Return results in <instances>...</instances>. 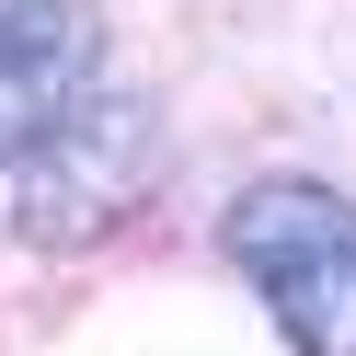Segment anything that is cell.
I'll return each instance as SVG.
<instances>
[{
	"instance_id": "cell-2",
	"label": "cell",
	"mask_w": 356,
	"mask_h": 356,
	"mask_svg": "<svg viewBox=\"0 0 356 356\" xmlns=\"http://www.w3.org/2000/svg\"><path fill=\"white\" fill-rule=\"evenodd\" d=\"M149 184H161V115L127 104V92H92V104L24 161L12 230H24L35 253H92V241H115L127 218L149 207Z\"/></svg>"
},
{
	"instance_id": "cell-3",
	"label": "cell",
	"mask_w": 356,
	"mask_h": 356,
	"mask_svg": "<svg viewBox=\"0 0 356 356\" xmlns=\"http://www.w3.org/2000/svg\"><path fill=\"white\" fill-rule=\"evenodd\" d=\"M104 92V0H0V172Z\"/></svg>"
},
{
	"instance_id": "cell-1",
	"label": "cell",
	"mask_w": 356,
	"mask_h": 356,
	"mask_svg": "<svg viewBox=\"0 0 356 356\" xmlns=\"http://www.w3.org/2000/svg\"><path fill=\"white\" fill-rule=\"evenodd\" d=\"M230 264L299 356H356V195L310 172H264L230 195Z\"/></svg>"
}]
</instances>
